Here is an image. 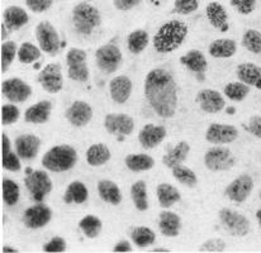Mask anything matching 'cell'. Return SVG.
I'll return each mask as SVG.
<instances>
[{"instance_id":"1","label":"cell","mask_w":261,"mask_h":253,"mask_svg":"<svg viewBox=\"0 0 261 253\" xmlns=\"http://www.w3.org/2000/svg\"><path fill=\"white\" fill-rule=\"evenodd\" d=\"M145 96L161 118L174 117L177 108V86L173 75L164 69H153L145 79Z\"/></svg>"},{"instance_id":"2","label":"cell","mask_w":261,"mask_h":253,"mask_svg":"<svg viewBox=\"0 0 261 253\" xmlns=\"http://www.w3.org/2000/svg\"><path fill=\"white\" fill-rule=\"evenodd\" d=\"M188 31V25L181 20L164 23L153 36V48L159 53H170L181 46L187 38Z\"/></svg>"},{"instance_id":"3","label":"cell","mask_w":261,"mask_h":253,"mask_svg":"<svg viewBox=\"0 0 261 253\" xmlns=\"http://www.w3.org/2000/svg\"><path fill=\"white\" fill-rule=\"evenodd\" d=\"M77 162V153L71 146H56L44 153L42 165L52 172H64L71 170Z\"/></svg>"},{"instance_id":"4","label":"cell","mask_w":261,"mask_h":253,"mask_svg":"<svg viewBox=\"0 0 261 253\" xmlns=\"http://www.w3.org/2000/svg\"><path fill=\"white\" fill-rule=\"evenodd\" d=\"M100 19L98 8L88 2L79 3L72 9V23L80 35H91V32L100 24Z\"/></svg>"},{"instance_id":"5","label":"cell","mask_w":261,"mask_h":253,"mask_svg":"<svg viewBox=\"0 0 261 253\" xmlns=\"http://www.w3.org/2000/svg\"><path fill=\"white\" fill-rule=\"evenodd\" d=\"M25 172H27V177L24 180L25 187L30 190L35 202L42 203L46 195H48L52 190V181L48 174L42 170L32 171L31 168L25 170Z\"/></svg>"},{"instance_id":"6","label":"cell","mask_w":261,"mask_h":253,"mask_svg":"<svg viewBox=\"0 0 261 253\" xmlns=\"http://www.w3.org/2000/svg\"><path fill=\"white\" fill-rule=\"evenodd\" d=\"M219 220L227 232L233 237H245L250 233V220L236 210L223 208L219 210Z\"/></svg>"},{"instance_id":"7","label":"cell","mask_w":261,"mask_h":253,"mask_svg":"<svg viewBox=\"0 0 261 253\" xmlns=\"http://www.w3.org/2000/svg\"><path fill=\"white\" fill-rule=\"evenodd\" d=\"M234 162L236 160L231 150L222 146L210 148L204 155V165L211 171H227L233 167Z\"/></svg>"},{"instance_id":"8","label":"cell","mask_w":261,"mask_h":253,"mask_svg":"<svg viewBox=\"0 0 261 253\" xmlns=\"http://www.w3.org/2000/svg\"><path fill=\"white\" fill-rule=\"evenodd\" d=\"M96 65L106 74L117 71L122 62V52L116 44H104L95 52Z\"/></svg>"},{"instance_id":"9","label":"cell","mask_w":261,"mask_h":253,"mask_svg":"<svg viewBox=\"0 0 261 253\" xmlns=\"http://www.w3.org/2000/svg\"><path fill=\"white\" fill-rule=\"evenodd\" d=\"M36 38L41 49L46 53L55 56L60 49V37L56 28L49 22H41L36 27Z\"/></svg>"},{"instance_id":"10","label":"cell","mask_w":261,"mask_h":253,"mask_svg":"<svg viewBox=\"0 0 261 253\" xmlns=\"http://www.w3.org/2000/svg\"><path fill=\"white\" fill-rule=\"evenodd\" d=\"M254 190V180L250 175H240L237 176L228 186L224 190V194L232 202L241 204V203L246 202L247 198Z\"/></svg>"},{"instance_id":"11","label":"cell","mask_w":261,"mask_h":253,"mask_svg":"<svg viewBox=\"0 0 261 253\" xmlns=\"http://www.w3.org/2000/svg\"><path fill=\"white\" fill-rule=\"evenodd\" d=\"M2 93L5 98L13 103H23L27 100L32 94V88L25 84L23 80L18 77L4 80L2 84Z\"/></svg>"},{"instance_id":"12","label":"cell","mask_w":261,"mask_h":253,"mask_svg":"<svg viewBox=\"0 0 261 253\" xmlns=\"http://www.w3.org/2000/svg\"><path fill=\"white\" fill-rule=\"evenodd\" d=\"M38 81L47 93L56 94L64 86V76L60 64H49L40 72Z\"/></svg>"},{"instance_id":"13","label":"cell","mask_w":261,"mask_h":253,"mask_svg":"<svg viewBox=\"0 0 261 253\" xmlns=\"http://www.w3.org/2000/svg\"><path fill=\"white\" fill-rule=\"evenodd\" d=\"M239 137V129L229 124H211L208 127L205 138L213 145H228Z\"/></svg>"},{"instance_id":"14","label":"cell","mask_w":261,"mask_h":253,"mask_svg":"<svg viewBox=\"0 0 261 253\" xmlns=\"http://www.w3.org/2000/svg\"><path fill=\"white\" fill-rule=\"evenodd\" d=\"M52 218V210L44 204L33 205L23 214V223L30 229H38L46 226Z\"/></svg>"},{"instance_id":"15","label":"cell","mask_w":261,"mask_h":253,"mask_svg":"<svg viewBox=\"0 0 261 253\" xmlns=\"http://www.w3.org/2000/svg\"><path fill=\"white\" fill-rule=\"evenodd\" d=\"M197 101L203 111L211 114L219 113L226 106L223 96L221 95V93H218L217 90H213V89L200 90L197 95Z\"/></svg>"},{"instance_id":"16","label":"cell","mask_w":261,"mask_h":253,"mask_svg":"<svg viewBox=\"0 0 261 253\" xmlns=\"http://www.w3.org/2000/svg\"><path fill=\"white\" fill-rule=\"evenodd\" d=\"M104 127L111 134L129 135L135 129V122L127 114H108L104 119Z\"/></svg>"},{"instance_id":"17","label":"cell","mask_w":261,"mask_h":253,"mask_svg":"<svg viewBox=\"0 0 261 253\" xmlns=\"http://www.w3.org/2000/svg\"><path fill=\"white\" fill-rule=\"evenodd\" d=\"M41 140L37 135L22 134L15 139V153L25 161L33 160L40 151Z\"/></svg>"},{"instance_id":"18","label":"cell","mask_w":261,"mask_h":253,"mask_svg":"<svg viewBox=\"0 0 261 253\" xmlns=\"http://www.w3.org/2000/svg\"><path fill=\"white\" fill-rule=\"evenodd\" d=\"M166 137V128L163 126L146 124L138 134V140L145 150H152L158 147Z\"/></svg>"},{"instance_id":"19","label":"cell","mask_w":261,"mask_h":253,"mask_svg":"<svg viewBox=\"0 0 261 253\" xmlns=\"http://www.w3.org/2000/svg\"><path fill=\"white\" fill-rule=\"evenodd\" d=\"M66 118L69 119L72 126L84 127L93 118V109L85 101H74L66 110Z\"/></svg>"},{"instance_id":"20","label":"cell","mask_w":261,"mask_h":253,"mask_svg":"<svg viewBox=\"0 0 261 253\" xmlns=\"http://www.w3.org/2000/svg\"><path fill=\"white\" fill-rule=\"evenodd\" d=\"M109 91H111L112 99L116 103L124 104L132 94V81L129 77L124 75L114 77L109 84Z\"/></svg>"},{"instance_id":"21","label":"cell","mask_w":261,"mask_h":253,"mask_svg":"<svg viewBox=\"0 0 261 253\" xmlns=\"http://www.w3.org/2000/svg\"><path fill=\"white\" fill-rule=\"evenodd\" d=\"M205 14L210 23L216 30H219L221 32H227L229 30L228 14L222 4L217 2L210 3L205 8Z\"/></svg>"},{"instance_id":"22","label":"cell","mask_w":261,"mask_h":253,"mask_svg":"<svg viewBox=\"0 0 261 253\" xmlns=\"http://www.w3.org/2000/svg\"><path fill=\"white\" fill-rule=\"evenodd\" d=\"M236 75L239 80L244 84L261 90V67L255 64H241L237 66Z\"/></svg>"},{"instance_id":"23","label":"cell","mask_w":261,"mask_h":253,"mask_svg":"<svg viewBox=\"0 0 261 253\" xmlns=\"http://www.w3.org/2000/svg\"><path fill=\"white\" fill-rule=\"evenodd\" d=\"M3 18H4L3 23L7 25L9 31H18L23 25L27 24L28 20H30L27 12L23 8L15 7V5L8 7L3 14Z\"/></svg>"},{"instance_id":"24","label":"cell","mask_w":261,"mask_h":253,"mask_svg":"<svg viewBox=\"0 0 261 253\" xmlns=\"http://www.w3.org/2000/svg\"><path fill=\"white\" fill-rule=\"evenodd\" d=\"M180 62L187 67L189 71L194 72V74L203 75L208 69V62L204 54L198 49H192L184 56L180 57Z\"/></svg>"},{"instance_id":"25","label":"cell","mask_w":261,"mask_h":253,"mask_svg":"<svg viewBox=\"0 0 261 253\" xmlns=\"http://www.w3.org/2000/svg\"><path fill=\"white\" fill-rule=\"evenodd\" d=\"M159 227L161 233L165 237H177L181 228V219L176 213L173 211H163L159 219Z\"/></svg>"},{"instance_id":"26","label":"cell","mask_w":261,"mask_h":253,"mask_svg":"<svg viewBox=\"0 0 261 253\" xmlns=\"http://www.w3.org/2000/svg\"><path fill=\"white\" fill-rule=\"evenodd\" d=\"M52 105L49 101L42 100L40 103L35 104L31 108H28L24 113V119L28 123L42 124L46 123L51 114Z\"/></svg>"},{"instance_id":"27","label":"cell","mask_w":261,"mask_h":253,"mask_svg":"<svg viewBox=\"0 0 261 253\" xmlns=\"http://www.w3.org/2000/svg\"><path fill=\"white\" fill-rule=\"evenodd\" d=\"M2 165L5 170L14 172L22 168L19 162V156L12 151L10 140L5 133L2 134Z\"/></svg>"},{"instance_id":"28","label":"cell","mask_w":261,"mask_h":253,"mask_svg":"<svg viewBox=\"0 0 261 253\" xmlns=\"http://www.w3.org/2000/svg\"><path fill=\"white\" fill-rule=\"evenodd\" d=\"M190 152V146L188 142L181 140L177 143L176 146L171 151H169L165 156L163 157V162L166 167L173 168L175 166L181 165L185 160L188 158V155Z\"/></svg>"},{"instance_id":"29","label":"cell","mask_w":261,"mask_h":253,"mask_svg":"<svg viewBox=\"0 0 261 253\" xmlns=\"http://www.w3.org/2000/svg\"><path fill=\"white\" fill-rule=\"evenodd\" d=\"M98 192L101 200L112 205H118L122 202V194L118 185L111 180H100L98 184Z\"/></svg>"},{"instance_id":"30","label":"cell","mask_w":261,"mask_h":253,"mask_svg":"<svg viewBox=\"0 0 261 253\" xmlns=\"http://www.w3.org/2000/svg\"><path fill=\"white\" fill-rule=\"evenodd\" d=\"M208 51H210L211 56L215 57V59H229L236 53L237 44L233 40L221 38V40L213 41L210 44Z\"/></svg>"},{"instance_id":"31","label":"cell","mask_w":261,"mask_h":253,"mask_svg":"<svg viewBox=\"0 0 261 253\" xmlns=\"http://www.w3.org/2000/svg\"><path fill=\"white\" fill-rule=\"evenodd\" d=\"M156 192H158V199L159 203H160V207L164 208V209L173 207L181 198L179 190L170 184H160L158 189H156Z\"/></svg>"},{"instance_id":"32","label":"cell","mask_w":261,"mask_h":253,"mask_svg":"<svg viewBox=\"0 0 261 253\" xmlns=\"http://www.w3.org/2000/svg\"><path fill=\"white\" fill-rule=\"evenodd\" d=\"M89 192L87 186L80 181H74L67 186L64 195L66 204H83L88 200Z\"/></svg>"},{"instance_id":"33","label":"cell","mask_w":261,"mask_h":253,"mask_svg":"<svg viewBox=\"0 0 261 253\" xmlns=\"http://www.w3.org/2000/svg\"><path fill=\"white\" fill-rule=\"evenodd\" d=\"M124 163L130 171L142 172L152 168L155 166V160L151 156L145 155V153H135V155L127 156Z\"/></svg>"},{"instance_id":"34","label":"cell","mask_w":261,"mask_h":253,"mask_svg":"<svg viewBox=\"0 0 261 253\" xmlns=\"http://www.w3.org/2000/svg\"><path fill=\"white\" fill-rule=\"evenodd\" d=\"M111 151L103 143L93 145L87 151V161L90 166H101L111 160Z\"/></svg>"},{"instance_id":"35","label":"cell","mask_w":261,"mask_h":253,"mask_svg":"<svg viewBox=\"0 0 261 253\" xmlns=\"http://www.w3.org/2000/svg\"><path fill=\"white\" fill-rule=\"evenodd\" d=\"M130 196H132L133 204L136 209L140 211H146L148 209V199H147V185L145 181L135 182L130 187Z\"/></svg>"},{"instance_id":"36","label":"cell","mask_w":261,"mask_h":253,"mask_svg":"<svg viewBox=\"0 0 261 253\" xmlns=\"http://www.w3.org/2000/svg\"><path fill=\"white\" fill-rule=\"evenodd\" d=\"M130 239L140 248H146L156 241V234L147 227H137L130 233Z\"/></svg>"},{"instance_id":"37","label":"cell","mask_w":261,"mask_h":253,"mask_svg":"<svg viewBox=\"0 0 261 253\" xmlns=\"http://www.w3.org/2000/svg\"><path fill=\"white\" fill-rule=\"evenodd\" d=\"M148 41H150V38H148L146 31H133L128 36V38H127V47H128V49L132 53L138 54L142 51H145V48L148 44Z\"/></svg>"},{"instance_id":"38","label":"cell","mask_w":261,"mask_h":253,"mask_svg":"<svg viewBox=\"0 0 261 253\" xmlns=\"http://www.w3.org/2000/svg\"><path fill=\"white\" fill-rule=\"evenodd\" d=\"M171 170H173V176L180 182V184H182L184 186H188V187L197 186L198 179H197V175L194 174L193 170L187 167V166H184L182 163L181 165L175 166V167H173Z\"/></svg>"},{"instance_id":"39","label":"cell","mask_w":261,"mask_h":253,"mask_svg":"<svg viewBox=\"0 0 261 253\" xmlns=\"http://www.w3.org/2000/svg\"><path fill=\"white\" fill-rule=\"evenodd\" d=\"M80 229L88 238H96L101 231L100 219L94 215H87L80 220Z\"/></svg>"},{"instance_id":"40","label":"cell","mask_w":261,"mask_h":253,"mask_svg":"<svg viewBox=\"0 0 261 253\" xmlns=\"http://www.w3.org/2000/svg\"><path fill=\"white\" fill-rule=\"evenodd\" d=\"M224 95L233 101H242L250 94V86L241 81L229 82L224 88Z\"/></svg>"},{"instance_id":"41","label":"cell","mask_w":261,"mask_h":253,"mask_svg":"<svg viewBox=\"0 0 261 253\" xmlns=\"http://www.w3.org/2000/svg\"><path fill=\"white\" fill-rule=\"evenodd\" d=\"M3 199L8 207H13L19 200V186L10 179L3 180Z\"/></svg>"},{"instance_id":"42","label":"cell","mask_w":261,"mask_h":253,"mask_svg":"<svg viewBox=\"0 0 261 253\" xmlns=\"http://www.w3.org/2000/svg\"><path fill=\"white\" fill-rule=\"evenodd\" d=\"M242 46L251 53H261V32L256 30H247L242 36Z\"/></svg>"},{"instance_id":"43","label":"cell","mask_w":261,"mask_h":253,"mask_svg":"<svg viewBox=\"0 0 261 253\" xmlns=\"http://www.w3.org/2000/svg\"><path fill=\"white\" fill-rule=\"evenodd\" d=\"M41 57V51L33 43L24 42L18 49V59L22 64H32Z\"/></svg>"},{"instance_id":"44","label":"cell","mask_w":261,"mask_h":253,"mask_svg":"<svg viewBox=\"0 0 261 253\" xmlns=\"http://www.w3.org/2000/svg\"><path fill=\"white\" fill-rule=\"evenodd\" d=\"M17 44L13 41H8L2 44V72H7L17 54Z\"/></svg>"},{"instance_id":"45","label":"cell","mask_w":261,"mask_h":253,"mask_svg":"<svg viewBox=\"0 0 261 253\" xmlns=\"http://www.w3.org/2000/svg\"><path fill=\"white\" fill-rule=\"evenodd\" d=\"M67 75L71 80L79 82H87L89 80V69L87 66V62L85 64H79V65H72L69 66V71Z\"/></svg>"},{"instance_id":"46","label":"cell","mask_w":261,"mask_h":253,"mask_svg":"<svg viewBox=\"0 0 261 253\" xmlns=\"http://www.w3.org/2000/svg\"><path fill=\"white\" fill-rule=\"evenodd\" d=\"M199 7V0H175L174 10L177 14L188 15L194 13Z\"/></svg>"},{"instance_id":"47","label":"cell","mask_w":261,"mask_h":253,"mask_svg":"<svg viewBox=\"0 0 261 253\" xmlns=\"http://www.w3.org/2000/svg\"><path fill=\"white\" fill-rule=\"evenodd\" d=\"M19 118V109L13 104H5L2 106V123L4 126L13 124Z\"/></svg>"},{"instance_id":"48","label":"cell","mask_w":261,"mask_h":253,"mask_svg":"<svg viewBox=\"0 0 261 253\" xmlns=\"http://www.w3.org/2000/svg\"><path fill=\"white\" fill-rule=\"evenodd\" d=\"M66 62L67 66H72V65L85 64L87 62V52L84 49L80 48H70L66 53Z\"/></svg>"},{"instance_id":"49","label":"cell","mask_w":261,"mask_h":253,"mask_svg":"<svg viewBox=\"0 0 261 253\" xmlns=\"http://www.w3.org/2000/svg\"><path fill=\"white\" fill-rule=\"evenodd\" d=\"M231 5L240 14H251L256 8V0H231Z\"/></svg>"},{"instance_id":"50","label":"cell","mask_w":261,"mask_h":253,"mask_svg":"<svg viewBox=\"0 0 261 253\" xmlns=\"http://www.w3.org/2000/svg\"><path fill=\"white\" fill-rule=\"evenodd\" d=\"M226 249V243L222 239L213 238L210 241H205L202 246L199 247V251L207 252H223Z\"/></svg>"},{"instance_id":"51","label":"cell","mask_w":261,"mask_h":253,"mask_svg":"<svg viewBox=\"0 0 261 253\" xmlns=\"http://www.w3.org/2000/svg\"><path fill=\"white\" fill-rule=\"evenodd\" d=\"M44 252H65L66 251V242L61 237H54L48 243L43 246Z\"/></svg>"},{"instance_id":"52","label":"cell","mask_w":261,"mask_h":253,"mask_svg":"<svg viewBox=\"0 0 261 253\" xmlns=\"http://www.w3.org/2000/svg\"><path fill=\"white\" fill-rule=\"evenodd\" d=\"M54 0H25V4L32 12L42 13L46 12L52 5Z\"/></svg>"},{"instance_id":"53","label":"cell","mask_w":261,"mask_h":253,"mask_svg":"<svg viewBox=\"0 0 261 253\" xmlns=\"http://www.w3.org/2000/svg\"><path fill=\"white\" fill-rule=\"evenodd\" d=\"M141 2H142V0H113L114 7L118 10H123V12L130 10L132 8L137 7Z\"/></svg>"},{"instance_id":"54","label":"cell","mask_w":261,"mask_h":253,"mask_svg":"<svg viewBox=\"0 0 261 253\" xmlns=\"http://www.w3.org/2000/svg\"><path fill=\"white\" fill-rule=\"evenodd\" d=\"M249 132L261 139V117H252L247 127Z\"/></svg>"},{"instance_id":"55","label":"cell","mask_w":261,"mask_h":253,"mask_svg":"<svg viewBox=\"0 0 261 253\" xmlns=\"http://www.w3.org/2000/svg\"><path fill=\"white\" fill-rule=\"evenodd\" d=\"M114 252H130L132 251V246L128 241H121L116 244L113 248Z\"/></svg>"},{"instance_id":"56","label":"cell","mask_w":261,"mask_h":253,"mask_svg":"<svg viewBox=\"0 0 261 253\" xmlns=\"http://www.w3.org/2000/svg\"><path fill=\"white\" fill-rule=\"evenodd\" d=\"M7 25L4 23H2V41H4L7 38Z\"/></svg>"},{"instance_id":"57","label":"cell","mask_w":261,"mask_h":253,"mask_svg":"<svg viewBox=\"0 0 261 253\" xmlns=\"http://www.w3.org/2000/svg\"><path fill=\"white\" fill-rule=\"evenodd\" d=\"M3 252H12V253H17V252H18V249L12 248V247H4V248H3Z\"/></svg>"},{"instance_id":"58","label":"cell","mask_w":261,"mask_h":253,"mask_svg":"<svg viewBox=\"0 0 261 253\" xmlns=\"http://www.w3.org/2000/svg\"><path fill=\"white\" fill-rule=\"evenodd\" d=\"M256 219H257V221H259V226L261 227V208L256 211Z\"/></svg>"},{"instance_id":"59","label":"cell","mask_w":261,"mask_h":253,"mask_svg":"<svg viewBox=\"0 0 261 253\" xmlns=\"http://www.w3.org/2000/svg\"><path fill=\"white\" fill-rule=\"evenodd\" d=\"M155 252H169L168 248H155L153 249Z\"/></svg>"},{"instance_id":"60","label":"cell","mask_w":261,"mask_h":253,"mask_svg":"<svg viewBox=\"0 0 261 253\" xmlns=\"http://www.w3.org/2000/svg\"><path fill=\"white\" fill-rule=\"evenodd\" d=\"M260 199H261V191H260Z\"/></svg>"}]
</instances>
